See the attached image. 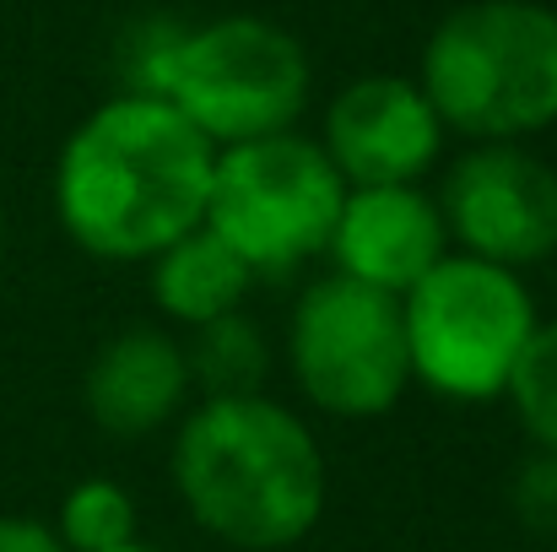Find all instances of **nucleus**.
I'll use <instances>...</instances> for the list:
<instances>
[{
	"label": "nucleus",
	"mask_w": 557,
	"mask_h": 552,
	"mask_svg": "<svg viewBox=\"0 0 557 552\" xmlns=\"http://www.w3.org/2000/svg\"><path fill=\"white\" fill-rule=\"evenodd\" d=\"M216 147L163 98L92 109L54 163L60 228L98 260H152L206 222Z\"/></svg>",
	"instance_id": "nucleus-1"
},
{
	"label": "nucleus",
	"mask_w": 557,
	"mask_h": 552,
	"mask_svg": "<svg viewBox=\"0 0 557 552\" xmlns=\"http://www.w3.org/2000/svg\"><path fill=\"white\" fill-rule=\"evenodd\" d=\"M174 488L216 542L282 552L325 515V455L314 433L265 395L200 401L174 439Z\"/></svg>",
	"instance_id": "nucleus-2"
},
{
	"label": "nucleus",
	"mask_w": 557,
	"mask_h": 552,
	"mask_svg": "<svg viewBox=\"0 0 557 552\" xmlns=\"http://www.w3.org/2000/svg\"><path fill=\"white\" fill-rule=\"evenodd\" d=\"M444 131L476 147L525 142L557 125V11L542 0H466L428 49L417 82Z\"/></svg>",
	"instance_id": "nucleus-3"
},
{
	"label": "nucleus",
	"mask_w": 557,
	"mask_h": 552,
	"mask_svg": "<svg viewBox=\"0 0 557 552\" xmlns=\"http://www.w3.org/2000/svg\"><path fill=\"white\" fill-rule=\"evenodd\" d=\"M309 54L287 27L265 16H216L180 33L158 98L222 152L293 131L309 103Z\"/></svg>",
	"instance_id": "nucleus-4"
},
{
	"label": "nucleus",
	"mask_w": 557,
	"mask_h": 552,
	"mask_svg": "<svg viewBox=\"0 0 557 552\" xmlns=\"http://www.w3.org/2000/svg\"><path fill=\"white\" fill-rule=\"evenodd\" d=\"M400 320L411 379L466 406L504 395L509 368L536 331L525 282L471 255H444L400 298Z\"/></svg>",
	"instance_id": "nucleus-5"
},
{
	"label": "nucleus",
	"mask_w": 557,
	"mask_h": 552,
	"mask_svg": "<svg viewBox=\"0 0 557 552\" xmlns=\"http://www.w3.org/2000/svg\"><path fill=\"white\" fill-rule=\"evenodd\" d=\"M347 184L331 169L325 147L309 136H265L222 147L211 169L206 228L249 271H293L331 249Z\"/></svg>",
	"instance_id": "nucleus-6"
},
{
	"label": "nucleus",
	"mask_w": 557,
	"mask_h": 552,
	"mask_svg": "<svg viewBox=\"0 0 557 552\" xmlns=\"http://www.w3.org/2000/svg\"><path fill=\"white\" fill-rule=\"evenodd\" d=\"M287 358L298 390L331 417H379L389 412L406 384V320L400 298L363 287L352 277L314 282L287 326Z\"/></svg>",
	"instance_id": "nucleus-7"
},
{
	"label": "nucleus",
	"mask_w": 557,
	"mask_h": 552,
	"mask_svg": "<svg viewBox=\"0 0 557 552\" xmlns=\"http://www.w3.org/2000/svg\"><path fill=\"white\" fill-rule=\"evenodd\" d=\"M438 217L471 260L520 277L557 255V169L515 142L471 147L444 180Z\"/></svg>",
	"instance_id": "nucleus-8"
},
{
	"label": "nucleus",
	"mask_w": 557,
	"mask_h": 552,
	"mask_svg": "<svg viewBox=\"0 0 557 552\" xmlns=\"http://www.w3.org/2000/svg\"><path fill=\"white\" fill-rule=\"evenodd\" d=\"M320 147L347 189L417 184L444 152V125L411 76H358L331 98Z\"/></svg>",
	"instance_id": "nucleus-9"
},
{
	"label": "nucleus",
	"mask_w": 557,
	"mask_h": 552,
	"mask_svg": "<svg viewBox=\"0 0 557 552\" xmlns=\"http://www.w3.org/2000/svg\"><path fill=\"white\" fill-rule=\"evenodd\" d=\"M331 255H336L342 277L379 287L389 298H406L449 255L438 200H428L417 184L347 189L336 233H331Z\"/></svg>",
	"instance_id": "nucleus-10"
},
{
	"label": "nucleus",
	"mask_w": 557,
	"mask_h": 552,
	"mask_svg": "<svg viewBox=\"0 0 557 552\" xmlns=\"http://www.w3.org/2000/svg\"><path fill=\"white\" fill-rule=\"evenodd\" d=\"M189 390L185 347L158 326H131L98 347L87 368V412L114 439H147L163 428Z\"/></svg>",
	"instance_id": "nucleus-11"
},
{
	"label": "nucleus",
	"mask_w": 557,
	"mask_h": 552,
	"mask_svg": "<svg viewBox=\"0 0 557 552\" xmlns=\"http://www.w3.org/2000/svg\"><path fill=\"white\" fill-rule=\"evenodd\" d=\"M249 282H255V271L206 222L185 238H174L163 255H152V298L169 320H180L189 331L238 315Z\"/></svg>",
	"instance_id": "nucleus-12"
},
{
	"label": "nucleus",
	"mask_w": 557,
	"mask_h": 552,
	"mask_svg": "<svg viewBox=\"0 0 557 552\" xmlns=\"http://www.w3.org/2000/svg\"><path fill=\"white\" fill-rule=\"evenodd\" d=\"M189 384L206 390V401H233V395H260L271 373V342L265 331L238 309L227 320H211L189 336L185 347Z\"/></svg>",
	"instance_id": "nucleus-13"
},
{
	"label": "nucleus",
	"mask_w": 557,
	"mask_h": 552,
	"mask_svg": "<svg viewBox=\"0 0 557 552\" xmlns=\"http://www.w3.org/2000/svg\"><path fill=\"white\" fill-rule=\"evenodd\" d=\"M65 552H114L136 542V499L109 482V477H87L65 493L60 504V526H54Z\"/></svg>",
	"instance_id": "nucleus-14"
},
{
	"label": "nucleus",
	"mask_w": 557,
	"mask_h": 552,
	"mask_svg": "<svg viewBox=\"0 0 557 552\" xmlns=\"http://www.w3.org/2000/svg\"><path fill=\"white\" fill-rule=\"evenodd\" d=\"M504 395L515 401L531 444L557 455V320H547V326L536 320L531 342L520 347V358L509 368Z\"/></svg>",
	"instance_id": "nucleus-15"
},
{
	"label": "nucleus",
	"mask_w": 557,
	"mask_h": 552,
	"mask_svg": "<svg viewBox=\"0 0 557 552\" xmlns=\"http://www.w3.org/2000/svg\"><path fill=\"white\" fill-rule=\"evenodd\" d=\"M515 510H520V520H525V526H536V531H557V455L536 450V455L520 466Z\"/></svg>",
	"instance_id": "nucleus-16"
},
{
	"label": "nucleus",
	"mask_w": 557,
	"mask_h": 552,
	"mask_svg": "<svg viewBox=\"0 0 557 552\" xmlns=\"http://www.w3.org/2000/svg\"><path fill=\"white\" fill-rule=\"evenodd\" d=\"M0 552H65L60 537L27 515H0Z\"/></svg>",
	"instance_id": "nucleus-17"
},
{
	"label": "nucleus",
	"mask_w": 557,
	"mask_h": 552,
	"mask_svg": "<svg viewBox=\"0 0 557 552\" xmlns=\"http://www.w3.org/2000/svg\"><path fill=\"white\" fill-rule=\"evenodd\" d=\"M114 552H169V548H147V542H125V548H114Z\"/></svg>",
	"instance_id": "nucleus-18"
},
{
	"label": "nucleus",
	"mask_w": 557,
	"mask_h": 552,
	"mask_svg": "<svg viewBox=\"0 0 557 552\" xmlns=\"http://www.w3.org/2000/svg\"><path fill=\"white\" fill-rule=\"evenodd\" d=\"M0 266H5V217H0Z\"/></svg>",
	"instance_id": "nucleus-19"
}]
</instances>
